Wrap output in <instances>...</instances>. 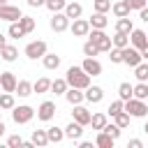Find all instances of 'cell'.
Instances as JSON below:
<instances>
[{
    "label": "cell",
    "instance_id": "42",
    "mask_svg": "<svg viewBox=\"0 0 148 148\" xmlns=\"http://www.w3.org/2000/svg\"><path fill=\"white\" fill-rule=\"evenodd\" d=\"M106 53H109V58H111V62H113V65H120V62H123V53H120V49L111 46Z\"/></svg>",
    "mask_w": 148,
    "mask_h": 148
},
{
    "label": "cell",
    "instance_id": "51",
    "mask_svg": "<svg viewBox=\"0 0 148 148\" xmlns=\"http://www.w3.org/2000/svg\"><path fill=\"white\" fill-rule=\"evenodd\" d=\"M79 146H81V148H92V143H90V141H79Z\"/></svg>",
    "mask_w": 148,
    "mask_h": 148
},
{
    "label": "cell",
    "instance_id": "38",
    "mask_svg": "<svg viewBox=\"0 0 148 148\" xmlns=\"http://www.w3.org/2000/svg\"><path fill=\"white\" fill-rule=\"evenodd\" d=\"M118 97L125 102V99H130L132 97V83H127V81H123L120 86H118Z\"/></svg>",
    "mask_w": 148,
    "mask_h": 148
},
{
    "label": "cell",
    "instance_id": "10",
    "mask_svg": "<svg viewBox=\"0 0 148 148\" xmlns=\"http://www.w3.org/2000/svg\"><path fill=\"white\" fill-rule=\"evenodd\" d=\"M16 83H18V79L14 76V72H0V88L5 92H14Z\"/></svg>",
    "mask_w": 148,
    "mask_h": 148
},
{
    "label": "cell",
    "instance_id": "17",
    "mask_svg": "<svg viewBox=\"0 0 148 148\" xmlns=\"http://www.w3.org/2000/svg\"><path fill=\"white\" fill-rule=\"evenodd\" d=\"M88 23H90V28H97V30H104L106 25H109V18H106V14H102V12H95L90 18H88Z\"/></svg>",
    "mask_w": 148,
    "mask_h": 148
},
{
    "label": "cell",
    "instance_id": "48",
    "mask_svg": "<svg viewBox=\"0 0 148 148\" xmlns=\"http://www.w3.org/2000/svg\"><path fill=\"white\" fill-rule=\"evenodd\" d=\"M46 0H28V7H44Z\"/></svg>",
    "mask_w": 148,
    "mask_h": 148
},
{
    "label": "cell",
    "instance_id": "33",
    "mask_svg": "<svg viewBox=\"0 0 148 148\" xmlns=\"http://www.w3.org/2000/svg\"><path fill=\"white\" fill-rule=\"evenodd\" d=\"M134 76H136V81H148V62H139L136 67H134Z\"/></svg>",
    "mask_w": 148,
    "mask_h": 148
},
{
    "label": "cell",
    "instance_id": "9",
    "mask_svg": "<svg viewBox=\"0 0 148 148\" xmlns=\"http://www.w3.org/2000/svg\"><path fill=\"white\" fill-rule=\"evenodd\" d=\"M56 116V102H51V99H46V102H42L39 104V109H37V118L39 120H51Z\"/></svg>",
    "mask_w": 148,
    "mask_h": 148
},
{
    "label": "cell",
    "instance_id": "39",
    "mask_svg": "<svg viewBox=\"0 0 148 148\" xmlns=\"http://www.w3.org/2000/svg\"><path fill=\"white\" fill-rule=\"evenodd\" d=\"M102 132H106V134H109L111 139H116V141H118V136H120V127H118L116 123H111V125L106 123V125L102 127Z\"/></svg>",
    "mask_w": 148,
    "mask_h": 148
},
{
    "label": "cell",
    "instance_id": "57",
    "mask_svg": "<svg viewBox=\"0 0 148 148\" xmlns=\"http://www.w3.org/2000/svg\"><path fill=\"white\" fill-rule=\"evenodd\" d=\"M146 83H148V81H146Z\"/></svg>",
    "mask_w": 148,
    "mask_h": 148
},
{
    "label": "cell",
    "instance_id": "5",
    "mask_svg": "<svg viewBox=\"0 0 148 148\" xmlns=\"http://www.w3.org/2000/svg\"><path fill=\"white\" fill-rule=\"evenodd\" d=\"M120 53H123V62H125V65H130L132 69L143 60V58H141V53H139V49H134V46H130V44H127L125 49H120Z\"/></svg>",
    "mask_w": 148,
    "mask_h": 148
},
{
    "label": "cell",
    "instance_id": "45",
    "mask_svg": "<svg viewBox=\"0 0 148 148\" xmlns=\"http://www.w3.org/2000/svg\"><path fill=\"white\" fill-rule=\"evenodd\" d=\"M7 146H9V148H21V146H23V139H21L18 134H12V136L7 139Z\"/></svg>",
    "mask_w": 148,
    "mask_h": 148
},
{
    "label": "cell",
    "instance_id": "50",
    "mask_svg": "<svg viewBox=\"0 0 148 148\" xmlns=\"http://www.w3.org/2000/svg\"><path fill=\"white\" fill-rule=\"evenodd\" d=\"M139 53H141V58H143V60H148V44H146V46H141V49H139Z\"/></svg>",
    "mask_w": 148,
    "mask_h": 148
},
{
    "label": "cell",
    "instance_id": "55",
    "mask_svg": "<svg viewBox=\"0 0 148 148\" xmlns=\"http://www.w3.org/2000/svg\"><path fill=\"white\" fill-rule=\"evenodd\" d=\"M2 5H7V0H0V7H2Z\"/></svg>",
    "mask_w": 148,
    "mask_h": 148
},
{
    "label": "cell",
    "instance_id": "56",
    "mask_svg": "<svg viewBox=\"0 0 148 148\" xmlns=\"http://www.w3.org/2000/svg\"><path fill=\"white\" fill-rule=\"evenodd\" d=\"M0 116H2V109H0Z\"/></svg>",
    "mask_w": 148,
    "mask_h": 148
},
{
    "label": "cell",
    "instance_id": "2",
    "mask_svg": "<svg viewBox=\"0 0 148 148\" xmlns=\"http://www.w3.org/2000/svg\"><path fill=\"white\" fill-rule=\"evenodd\" d=\"M123 109L130 113V118H146L148 116V106H146V99H136V97H130L123 102Z\"/></svg>",
    "mask_w": 148,
    "mask_h": 148
},
{
    "label": "cell",
    "instance_id": "25",
    "mask_svg": "<svg viewBox=\"0 0 148 148\" xmlns=\"http://www.w3.org/2000/svg\"><path fill=\"white\" fill-rule=\"evenodd\" d=\"M132 97H136V99H148V83H146V81H139L136 86H132Z\"/></svg>",
    "mask_w": 148,
    "mask_h": 148
},
{
    "label": "cell",
    "instance_id": "15",
    "mask_svg": "<svg viewBox=\"0 0 148 148\" xmlns=\"http://www.w3.org/2000/svg\"><path fill=\"white\" fill-rule=\"evenodd\" d=\"M83 97H86L90 104H99V102L104 99V90H102L99 86H88L86 92H83Z\"/></svg>",
    "mask_w": 148,
    "mask_h": 148
},
{
    "label": "cell",
    "instance_id": "32",
    "mask_svg": "<svg viewBox=\"0 0 148 148\" xmlns=\"http://www.w3.org/2000/svg\"><path fill=\"white\" fill-rule=\"evenodd\" d=\"M90 125H92V130H102L104 125H106V113H92L90 116Z\"/></svg>",
    "mask_w": 148,
    "mask_h": 148
},
{
    "label": "cell",
    "instance_id": "27",
    "mask_svg": "<svg viewBox=\"0 0 148 148\" xmlns=\"http://www.w3.org/2000/svg\"><path fill=\"white\" fill-rule=\"evenodd\" d=\"M14 92H18V97H30V95H32V83L25 81V79H21V81L16 83V90H14Z\"/></svg>",
    "mask_w": 148,
    "mask_h": 148
},
{
    "label": "cell",
    "instance_id": "37",
    "mask_svg": "<svg viewBox=\"0 0 148 148\" xmlns=\"http://www.w3.org/2000/svg\"><path fill=\"white\" fill-rule=\"evenodd\" d=\"M69 86H67V81L65 79H56V81H51V90L56 92V95H65V90H67Z\"/></svg>",
    "mask_w": 148,
    "mask_h": 148
},
{
    "label": "cell",
    "instance_id": "35",
    "mask_svg": "<svg viewBox=\"0 0 148 148\" xmlns=\"http://www.w3.org/2000/svg\"><path fill=\"white\" fill-rule=\"evenodd\" d=\"M18 25H21V28H23V32L28 35V32H32V30H35V18H32V16H21V18H18Z\"/></svg>",
    "mask_w": 148,
    "mask_h": 148
},
{
    "label": "cell",
    "instance_id": "44",
    "mask_svg": "<svg viewBox=\"0 0 148 148\" xmlns=\"http://www.w3.org/2000/svg\"><path fill=\"white\" fill-rule=\"evenodd\" d=\"M111 9V2L109 0H95V12H102V14H106Z\"/></svg>",
    "mask_w": 148,
    "mask_h": 148
},
{
    "label": "cell",
    "instance_id": "4",
    "mask_svg": "<svg viewBox=\"0 0 148 148\" xmlns=\"http://www.w3.org/2000/svg\"><path fill=\"white\" fill-rule=\"evenodd\" d=\"M32 116H35V109L28 106V104H21V106H14V109H12V118H14L16 125H25V123H30Z\"/></svg>",
    "mask_w": 148,
    "mask_h": 148
},
{
    "label": "cell",
    "instance_id": "49",
    "mask_svg": "<svg viewBox=\"0 0 148 148\" xmlns=\"http://www.w3.org/2000/svg\"><path fill=\"white\" fill-rule=\"evenodd\" d=\"M139 16H141V21H146V23H148V5H146L143 9H139Z\"/></svg>",
    "mask_w": 148,
    "mask_h": 148
},
{
    "label": "cell",
    "instance_id": "47",
    "mask_svg": "<svg viewBox=\"0 0 148 148\" xmlns=\"http://www.w3.org/2000/svg\"><path fill=\"white\" fill-rule=\"evenodd\" d=\"M127 146H130V148H143V141H141V139H130Z\"/></svg>",
    "mask_w": 148,
    "mask_h": 148
},
{
    "label": "cell",
    "instance_id": "28",
    "mask_svg": "<svg viewBox=\"0 0 148 148\" xmlns=\"http://www.w3.org/2000/svg\"><path fill=\"white\" fill-rule=\"evenodd\" d=\"M46 134H49V143H60L65 139V130H60V127H49Z\"/></svg>",
    "mask_w": 148,
    "mask_h": 148
},
{
    "label": "cell",
    "instance_id": "3",
    "mask_svg": "<svg viewBox=\"0 0 148 148\" xmlns=\"http://www.w3.org/2000/svg\"><path fill=\"white\" fill-rule=\"evenodd\" d=\"M88 39L99 49V53H106L113 44H111V37L104 32V30H97V28H90V32H88Z\"/></svg>",
    "mask_w": 148,
    "mask_h": 148
},
{
    "label": "cell",
    "instance_id": "36",
    "mask_svg": "<svg viewBox=\"0 0 148 148\" xmlns=\"http://www.w3.org/2000/svg\"><path fill=\"white\" fill-rule=\"evenodd\" d=\"M9 37L12 39H21V37H25V32H23V28L18 25V21H12V25H9Z\"/></svg>",
    "mask_w": 148,
    "mask_h": 148
},
{
    "label": "cell",
    "instance_id": "13",
    "mask_svg": "<svg viewBox=\"0 0 148 148\" xmlns=\"http://www.w3.org/2000/svg\"><path fill=\"white\" fill-rule=\"evenodd\" d=\"M146 44H148V35H146L143 30L134 28V30L130 32V46H134V49H141V46H146Z\"/></svg>",
    "mask_w": 148,
    "mask_h": 148
},
{
    "label": "cell",
    "instance_id": "23",
    "mask_svg": "<svg viewBox=\"0 0 148 148\" xmlns=\"http://www.w3.org/2000/svg\"><path fill=\"white\" fill-rule=\"evenodd\" d=\"M0 56H2V60L14 62V60H16V56H18V49H16V46H12V44H5V46L0 49Z\"/></svg>",
    "mask_w": 148,
    "mask_h": 148
},
{
    "label": "cell",
    "instance_id": "40",
    "mask_svg": "<svg viewBox=\"0 0 148 148\" xmlns=\"http://www.w3.org/2000/svg\"><path fill=\"white\" fill-rule=\"evenodd\" d=\"M65 5H67L65 0H46V5H44V7H46L49 12H62V9H65Z\"/></svg>",
    "mask_w": 148,
    "mask_h": 148
},
{
    "label": "cell",
    "instance_id": "29",
    "mask_svg": "<svg viewBox=\"0 0 148 148\" xmlns=\"http://www.w3.org/2000/svg\"><path fill=\"white\" fill-rule=\"evenodd\" d=\"M30 141H32L35 146H39V148H42V146H46V143H49V134H46V130H35Z\"/></svg>",
    "mask_w": 148,
    "mask_h": 148
},
{
    "label": "cell",
    "instance_id": "34",
    "mask_svg": "<svg viewBox=\"0 0 148 148\" xmlns=\"http://www.w3.org/2000/svg\"><path fill=\"white\" fill-rule=\"evenodd\" d=\"M113 120H116V125H118L120 130H125V127L130 125V113H127V111L123 109V111H118V113L113 116Z\"/></svg>",
    "mask_w": 148,
    "mask_h": 148
},
{
    "label": "cell",
    "instance_id": "7",
    "mask_svg": "<svg viewBox=\"0 0 148 148\" xmlns=\"http://www.w3.org/2000/svg\"><path fill=\"white\" fill-rule=\"evenodd\" d=\"M46 53V42H42V39H37V42H30L28 46H25V56L30 58V60H37V58H42Z\"/></svg>",
    "mask_w": 148,
    "mask_h": 148
},
{
    "label": "cell",
    "instance_id": "46",
    "mask_svg": "<svg viewBox=\"0 0 148 148\" xmlns=\"http://www.w3.org/2000/svg\"><path fill=\"white\" fill-rule=\"evenodd\" d=\"M127 5H130V9H143L146 5H148V0H127Z\"/></svg>",
    "mask_w": 148,
    "mask_h": 148
},
{
    "label": "cell",
    "instance_id": "8",
    "mask_svg": "<svg viewBox=\"0 0 148 148\" xmlns=\"http://www.w3.org/2000/svg\"><path fill=\"white\" fill-rule=\"evenodd\" d=\"M69 30H72V35L74 37H88V32H90V23H88V18H74V23L69 25Z\"/></svg>",
    "mask_w": 148,
    "mask_h": 148
},
{
    "label": "cell",
    "instance_id": "54",
    "mask_svg": "<svg viewBox=\"0 0 148 148\" xmlns=\"http://www.w3.org/2000/svg\"><path fill=\"white\" fill-rule=\"evenodd\" d=\"M143 132H146V134H148V120H146V125H143Z\"/></svg>",
    "mask_w": 148,
    "mask_h": 148
},
{
    "label": "cell",
    "instance_id": "18",
    "mask_svg": "<svg viewBox=\"0 0 148 148\" xmlns=\"http://www.w3.org/2000/svg\"><path fill=\"white\" fill-rule=\"evenodd\" d=\"M65 99L74 106V104H81L86 97H83V90H81V88H67V90H65Z\"/></svg>",
    "mask_w": 148,
    "mask_h": 148
},
{
    "label": "cell",
    "instance_id": "43",
    "mask_svg": "<svg viewBox=\"0 0 148 148\" xmlns=\"http://www.w3.org/2000/svg\"><path fill=\"white\" fill-rule=\"evenodd\" d=\"M118 111H123V99H116V102H111V104H109V109H106V116H111V118H113Z\"/></svg>",
    "mask_w": 148,
    "mask_h": 148
},
{
    "label": "cell",
    "instance_id": "16",
    "mask_svg": "<svg viewBox=\"0 0 148 148\" xmlns=\"http://www.w3.org/2000/svg\"><path fill=\"white\" fill-rule=\"evenodd\" d=\"M81 134H83V125H81V123H76V120H72V123L65 127V139L79 141V139H81Z\"/></svg>",
    "mask_w": 148,
    "mask_h": 148
},
{
    "label": "cell",
    "instance_id": "14",
    "mask_svg": "<svg viewBox=\"0 0 148 148\" xmlns=\"http://www.w3.org/2000/svg\"><path fill=\"white\" fill-rule=\"evenodd\" d=\"M81 67H83V72L90 74V76H99V74H102V62L95 60V58H86V60L81 62Z\"/></svg>",
    "mask_w": 148,
    "mask_h": 148
},
{
    "label": "cell",
    "instance_id": "53",
    "mask_svg": "<svg viewBox=\"0 0 148 148\" xmlns=\"http://www.w3.org/2000/svg\"><path fill=\"white\" fill-rule=\"evenodd\" d=\"M5 130H7V127H5V123H2V120H0V136H2V134H5Z\"/></svg>",
    "mask_w": 148,
    "mask_h": 148
},
{
    "label": "cell",
    "instance_id": "11",
    "mask_svg": "<svg viewBox=\"0 0 148 148\" xmlns=\"http://www.w3.org/2000/svg\"><path fill=\"white\" fill-rule=\"evenodd\" d=\"M90 111L86 109V106H81V104H74V111H72V120H76V123H81L83 127L86 125H90Z\"/></svg>",
    "mask_w": 148,
    "mask_h": 148
},
{
    "label": "cell",
    "instance_id": "26",
    "mask_svg": "<svg viewBox=\"0 0 148 148\" xmlns=\"http://www.w3.org/2000/svg\"><path fill=\"white\" fill-rule=\"evenodd\" d=\"M16 106V102H14V92H0V109H5V111H12Z\"/></svg>",
    "mask_w": 148,
    "mask_h": 148
},
{
    "label": "cell",
    "instance_id": "20",
    "mask_svg": "<svg viewBox=\"0 0 148 148\" xmlns=\"http://www.w3.org/2000/svg\"><path fill=\"white\" fill-rule=\"evenodd\" d=\"M111 12L116 14V18H123V16H130V5H127V0H118V2H113L111 5Z\"/></svg>",
    "mask_w": 148,
    "mask_h": 148
},
{
    "label": "cell",
    "instance_id": "52",
    "mask_svg": "<svg viewBox=\"0 0 148 148\" xmlns=\"http://www.w3.org/2000/svg\"><path fill=\"white\" fill-rule=\"evenodd\" d=\"M5 44H7V37H5V35H2V32H0V49H2V46H5Z\"/></svg>",
    "mask_w": 148,
    "mask_h": 148
},
{
    "label": "cell",
    "instance_id": "1",
    "mask_svg": "<svg viewBox=\"0 0 148 148\" xmlns=\"http://www.w3.org/2000/svg\"><path fill=\"white\" fill-rule=\"evenodd\" d=\"M65 81H67L69 88H81V90H86V88L90 86V74H86L83 67H76V65H74V67L67 69Z\"/></svg>",
    "mask_w": 148,
    "mask_h": 148
},
{
    "label": "cell",
    "instance_id": "6",
    "mask_svg": "<svg viewBox=\"0 0 148 148\" xmlns=\"http://www.w3.org/2000/svg\"><path fill=\"white\" fill-rule=\"evenodd\" d=\"M69 28V18L65 16V12H53L51 16V30L53 32H65Z\"/></svg>",
    "mask_w": 148,
    "mask_h": 148
},
{
    "label": "cell",
    "instance_id": "41",
    "mask_svg": "<svg viewBox=\"0 0 148 148\" xmlns=\"http://www.w3.org/2000/svg\"><path fill=\"white\" fill-rule=\"evenodd\" d=\"M97 53H99V49H97V46H95V44L88 39V42L83 44V56H86V58H95Z\"/></svg>",
    "mask_w": 148,
    "mask_h": 148
},
{
    "label": "cell",
    "instance_id": "30",
    "mask_svg": "<svg viewBox=\"0 0 148 148\" xmlns=\"http://www.w3.org/2000/svg\"><path fill=\"white\" fill-rule=\"evenodd\" d=\"M111 44H113L116 49H125V46L130 44V35H125V32H116V35L111 37Z\"/></svg>",
    "mask_w": 148,
    "mask_h": 148
},
{
    "label": "cell",
    "instance_id": "19",
    "mask_svg": "<svg viewBox=\"0 0 148 148\" xmlns=\"http://www.w3.org/2000/svg\"><path fill=\"white\" fill-rule=\"evenodd\" d=\"M62 12H65V16H67L69 21H74V18H79V16L83 14V7H81L79 2H67Z\"/></svg>",
    "mask_w": 148,
    "mask_h": 148
},
{
    "label": "cell",
    "instance_id": "24",
    "mask_svg": "<svg viewBox=\"0 0 148 148\" xmlns=\"http://www.w3.org/2000/svg\"><path fill=\"white\" fill-rule=\"evenodd\" d=\"M42 62H44L46 69H58V67H60V56H56V53H44V56H42Z\"/></svg>",
    "mask_w": 148,
    "mask_h": 148
},
{
    "label": "cell",
    "instance_id": "31",
    "mask_svg": "<svg viewBox=\"0 0 148 148\" xmlns=\"http://www.w3.org/2000/svg\"><path fill=\"white\" fill-rule=\"evenodd\" d=\"M46 90H51V81L46 76H42V79H37L32 83V92H46Z\"/></svg>",
    "mask_w": 148,
    "mask_h": 148
},
{
    "label": "cell",
    "instance_id": "21",
    "mask_svg": "<svg viewBox=\"0 0 148 148\" xmlns=\"http://www.w3.org/2000/svg\"><path fill=\"white\" fill-rule=\"evenodd\" d=\"M113 143H116V139H111L106 132H97V136H95V146H99V148H113Z\"/></svg>",
    "mask_w": 148,
    "mask_h": 148
},
{
    "label": "cell",
    "instance_id": "22",
    "mask_svg": "<svg viewBox=\"0 0 148 148\" xmlns=\"http://www.w3.org/2000/svg\"><path fill=\"white\" fill-rule=\"evenodd\" d=\"M132 30H134V25H132V18H130V16H123V18L116 21V32H125V35H130Z\"/></svg>",
    "mask_w": 148,
    "mask_h": 148
},
{
    "label": "cell",
    "instance_id": "12",
    "mask_svg": "<svg viewBox=\"0 0 148 148\" xmlns=\"http://www.w3.org/2000/svg\"><path fill=\"white\" fill-rule=\"evenodd\" d=\"M23 14H21V9L18 7H12V5H2L0 7V21H18Z\"/></svg>",
    "mask_w": 148,
    "mask_h": 148
}]
</instances>
